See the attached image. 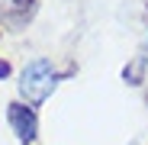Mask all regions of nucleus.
I'll use <instances>...</instances> for the list:
<instances>
[{
	"instance_id": "1",
	"label": "nucleus",
	"mask_w": 148,
	"mask_h": 145,
	"mask_svg": "<svg viewBox=\"0 0 148 145\" xmlns=\"http://www.w3.org/2000/svg\"><path fill=\"white\" fill-rule=\"evenodd\" d=\"M55 84H58V74L48 58H32L19 74V93L26 97V103H42L55 90Z\"/></svg>"
},
{
	"instance_id": "2",
	"label": "nucleus",
	"mask_w": 148,
	"mask_h": 145,
	"mask_svg": "<svg viewBox=\"0 0 148 145\" xmlns=\"http://www.w3.org/2000/svg\"><path fill=\"white\" fill-rule=\"evenodd\" d=\"M7 119L16 132L19 142H36V132H39V119H36V110L26 107V103H10L7 110Z\"/></svg>"
},
{
	"instance_id": "3",
	"label": "nucleus",
	"mask_w": 148,
	"mask_h": 145,
	"mask_svg": "<svg viewBox=\"0 0 148 145\" xmlns=\"http://www.w3.org/2000/svg\"><path fill=\"white\" fill-rule=\"evenodd\" d=\"M142 71H145V58H135L126 71H122V78H126V84H142Z\"/></svg>"
},
{
	"instance_id": "4",
	"label": "nucleus",
	"mask_w": 148,
	"mask_h": 145,
	"mask_svg": "<svg viewBox=\"0 0 148 145\" xmlns=\"http://www.w3.org/2000/svg\"><path fill=\"white\" fill-rule=\"evenodd\" d=\"M36 10V0H16V19H23V13H32Z\"/></svg>"
},
{
	"instance_id": "5",
	"label": "nucleus",
	"mask_w": 148,
	"mask_h": 145,
	"mask_svg": "<svg viewBox=\"0 0 148 145\" xmlns=\"http://www.w3.org/2000/svg\"><path fill=\"white\" fill-rule=\"evenodd\" d=\"M7 74H10V65H7V61H0V78H7Z\"/></svg>"
}]
</instances>
